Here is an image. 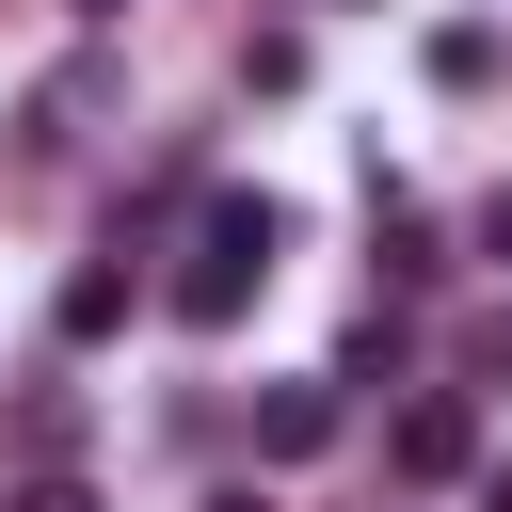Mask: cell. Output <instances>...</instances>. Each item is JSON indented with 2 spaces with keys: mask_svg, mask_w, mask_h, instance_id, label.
Instances as JSON below:
<instances>
[{
  "mask_svg": "<svg viewBox=\"0 0 512 512\" xmlns=\"http://www.w3.org/2000/svg\"><path fill=\"white\" fill-rule=\"evenodd\" d=\"M480 512H512V464H480Z\"/></svg>",
  "mask_w": 512,
  "mask_h": 512,
  "instance_id": "cell-13",
  "label": "cell"
},
{
  "mask_svg": "<svg viewBox=\"0 0 512 512\" xmlns=\"http://www.w3.org/2000/svg\"><path fill=\"white\" fill-rule=\"evenodd\" d=\"M208 512H272V496H256V480H224V496H208Z\"/></svg>",
  "mask_w": 512,
  "mask_h": 512,
  "instance_id": "cell-12",
  "label": "cell"
},
{
  "mask_svg": "<svg viewBox=\"0 0 512 512\" xmlns=\"http://www.w3.org/2000/svg\"><path fill=\"white\" fill-rule=\"evenodd\" d=\"M128 304H144V256L112 240V256H80V272H64V304H48V320H64V352H96V336H112Z\"/></svg>",
  "mask_w": 512,
  "mask_h": 512,
  "instance_id": "cell-4",
  "label": "cell"
},
{
  "mask_svg": "<svg viewBox=\"0 0 512 512\" xmlns=\"http://www.w3.org/2000/svg\"><path fill=\"white\" fill-rule=\"evenodd\" d=\"M336 416H352L336 384H256V464H320V448H336Z\"/></svg>",
  "mask_w": 512,
  "mask_h": 512,
  "instance_id": "cell-5",
  "label": "cell"
},
{
  "mask_svg": "<svg viewBox=\"0 0 512 512\" xmlns=\"http://www.w3.org/2000/svg\"><path fill=\"white\" fill-rule=\"evenodd\" d=\"M368 256H384V304L448 288V224H432V208H400V192H368Z\"/></svg>",
  "mask_w": 512,
  "mask_h": 512,
  "instance_id": "cell-3",
  "label": "cell"
},
{
  "mask_svg": "<svg viewBox=\"0 0 512 512\" xmlns=\"http://www.w3.org/2000/svg\"><path fill=\"white\" fill-rule=\"evenodd\" d=\"M464 400H512V304H496V320L464 336Z\"/></svg>",
  "mask_w": 512,
  "mask_h": 512,
  "instance_id": "cell-9",
  "label": "cell"
},
{
  "mask_svg": "<svg viewBox=\"0 0 512 512\" xmlns=\"http://www.w3.org/2000/svg\"><path fill=\"white\" fill-rule=\"evenodd\" d=\"M272 256H288V208L272 192H192V224H176V272H160V304H176V336H240V304L272 288Z\"/></svg>",
  "mask_w": 512,
  "mask_h": 512,
  "instance_id": "cell-1",
  "label": "cell"
},
{
  "mask_svg": "<svg viewBox=\"0 0 512 512\" xmlns=\"http://www.w3.org/2000/svg\"><path fill=\"white\" fill-rule=\"evenodd\" d=\"M432 80H448V96H480V80H496V32H480V16H448V32H432Z\"/></svg>",
  "mask_w": 512,
  "mask_h": 512,
  "instance_id": "cell-8",
  "label": "cell"
},
{
  "mask_svg": "<svg viewBox=\"0 0 512 512\" xmlns=\"http://www.w3.org/2000/svg\"><path fill=\"white\" fill-rule=\"evenodd\" d=\"M400 352H416V320H400V304H368V320L336 336V368H320V384H336V400H384V384H400Z\"/></svg>",
  "mask_w": 512,
  "mask_h": 512,
  "instance_id": "cell-6",
  "label": "cell"
},
{
  "mask_svg": "<svg viewBox=\"0 0 512 512\" xmlns=\"http://www.w3.org/2000/svg\"><path fill=\"white\" fill-rule=\"evenodd\" d=\"M80 16H96V32H112V16H128V0H80Z\"/></svg>",
  "mask_w": 512,
  "mask_h": 512,
  "instance_id": "cell-14",
  "label": "cell"
},
{
  "mask_svg": "<svg viewBox=\"0 0 512 512\" xmlns=\"http://www.w3.org/2000/svg\"><path fill=\"white\" fill-rule=\"evenodd\" d=\"M464 240H480V256H496V272H512V176H496V192H480V224H464Z\"/></svg>",
  "mask_w": 512,
  "mask_h": 512,
  "instance_id": "cell-11",
  "label": "cell"
},
{
  "mask_svg": "<svg viewBox=\"0 0 512 512\" xmlns=\"http://www.w3.org/2000/svg\"><path fill=\"white\" fill-rule=\"evenodd\" d=\"M48 464H80V400H64V384L16 400V480H48Z\"/></svg>",
  "mask_w": 512,
  "mask_h": 512,
  "instance_id": "cell-7",
  "label": "cell"
},
{
  "mask_svg": "<svg viewBox=\"0 0 512 512\" xmlns=\"http://www.w3.org/2000/svg\"><path fill=\"white\" fill-rule=\"evenodd\" d=\"M384 448H400V480H480V400H464V384H432V400H400V432H384Z\"/></svg>",
  "mask_w": 512,
  "mask_h": 512,
  "instance_id": "cell-2",
  "label": "cell"
},
{
  "mask_svg": "<svg viewBox=\"0 0 512 512\" xmlns=\"http://www.w3.org/2000/svg\"><path fill=\"white\" fill-rule=\"evenodd\" d=\"M0 512H112V496H96V480H80V464H48V480H16V496H0Z\"/></svg>",
  "mask_w": 512,
  "mask_h": 512,
  "instance_id": "cell-10",
  "label": "cell"
}]
</instances>
